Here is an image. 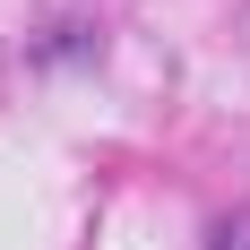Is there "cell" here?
I'll return each instance as SVG.
<instances>
[{"mask_svg": "<svg viewBox=\"0 0 250 250\" xmlns=\"http://www.w3.org/2000/svg\"><path fill=\"white\" fill-rule=\"evenodd\" d=\"M95 52H104V26H86V18H61L43 43L26 52V61H35V69H61V61H95Z\"/></svg>", "mask_w": 250, "mask_h": 250, "instance_id": "cell-1", "label": "cell"}, {"mask_svg": "<svg viewBox=\"0 0 250 250\" xmlns=\"http://www.w3.org/2000/svg\"><path fill=\"white\" fill-rule=\"evenodd\" d=\"M207 250H250V207L216 216V225H207Z\"/></svg>", "mask_w": 250, "mask_h": 250, "instance_id": "cell-2", "label": "cell"}]
</instances>
